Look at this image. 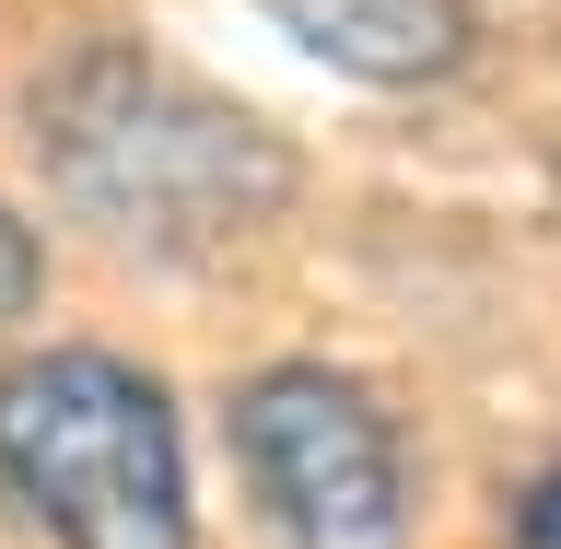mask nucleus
<instances>
[{"label":"nucleus","instance_id":"1","mask_svg":"<svg viewBox=\"0 0 561 549\" xmlns=\"http://www.w3.org/2000/svg\"><path fill=\"white\" fill-rule=\"evenodd\" d=\"M35 164L94 235L140 258H222L293 210V140L129 35H94L35 82Z\"/></svg>","mask_w":561,"mask_h":549},{"label":"nucleus","instance_id":"2","mask_svg":"<svg viewBox=\"0 0 561 549\" xmlns=\"http://www.w3.org/2000/svg\"><path fill=\"white\" fill-rule=\"evenodd\" d=\"M0 491L47 549H199L164 375L94 340L0 363Z\"/></svg>","mask_w":561,"mask_h":549},{"label":"nucleus","instance_id":"3","mask_svg":"<svg viewBox=\"0 0 561 549\" xmlns=\"http://www.w3.org/2000/svg\"><path fill=\"white\" fill-rule=\"evenodd\" d=\"M222 445L245 468V503L270 549H410V433L351 363H257L222 398Z\"/></svg>","mask_w":561,"mask_h":549},{"label":"nucleus","instance_id":"4","mask_svg":"<svg viewBox=\"0 0 561 549\" xmlns=\"http://www.w3.org/2000/svg\"><path fill=\"white\" fill-rule=\"evenodd\" d=\"M316 70L375 82V94H433L445 70H468L480 12L468 0H257Z\"/></svg>","mask_w":561,"mask_h":549},{"label":"nucleus","instance_id":"5","mask_svg":"<svg viewBox=\"0 0 561 549\" xmlns=\"http://www.w3.org/2000/svg\"><path fill=\"white\" fill-rule=\"evenodd\" d=\"M35 281H47V245H35V222H24V210L0 199V328L35 305Z\"/></svg>","mask_w":561,"mask_h":549},{"label":"nucleus","instance_id":"6","mask_svg":"<svg viewBox=\"0 0 561 549\" xmlns=\"http://www.w3.org/2000/svg\"><path fill=\"white\" fill-rule=\"evenodd\" d=\"M515 549H561V456L515 491Z\"/></svg>","mask_w":561,"mask_h":549}]
</instances>
